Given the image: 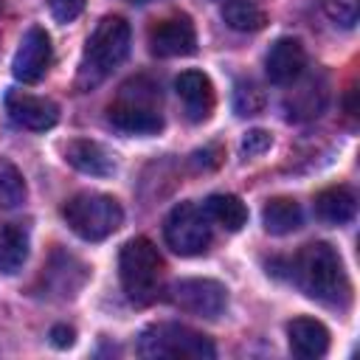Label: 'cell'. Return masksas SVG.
I'll list each match as a JSON object with an SVG mask.
<instances>
[{
	"label": "cell",
	"instance_id": "1",
	"mask_svg": "<svg viewBox=\"0 0 360 360\" xmlns=\"http://www.w3.org/2000/svg\"><path fill=\"white\" fill-rule=\"evenodd\" d=\"M290 278L298 290L326 307H346L352 298V284L343 270L340 253L329 242H309L290 259Z\"/></svg>",
	"mask_w": 360,
	"mask_h": 360
},
{
	"label": "cell",
	"instance_id": "2",
	"mask_svg": "<svg viewBox=\"0 0 360 360\" xmlns=\"http://www.w3.org/2000/svg\"><path fill=\"white\" fill-rule=\"evenodd\" d=\"M127 53H129V22L118 14L101 17L84 45L76 73V87L79 90L98 87L127 59Z\"/></svg>",
	"mask_w": 360,
	"mask_h": 360
},
{
	"label": "cell",
	"instance_id": "3",
	"mask_svg": "<svg viewBox=\"0 0 360 360\" xmlns=\"http://www.w3.org/2000/svg\"><path fill=\"white\" fill-rule=\"evenodd\" d=\"M107 118L115 129L129 135H155L163 129L160 90L149 79H132L121 87L118 98L110 104Z\"/></svg>",
	"mask_w": 360,
	"mask_h": 360
},
{
	"label": "cell",
	"instance_id": "4",
	"mask_svg": "<svg viewBox=\"0 0 360 360\" xmlns=\"http://www.w3.org/2000/svg\"><path fill=\"white\" fill-rule=\"evenodd\" d=\"M118 273L127 298L132 304H149L158 298L163 284V259L146 236H135L121 248Z\"/></svg>",
	"mask_w": 360,
	"mask_h": 360
},
{
	"label": "cell",
	"instance_id": "5",
	"mask_svg": "<svg viewBox=\"0 0 360 360\" xmlns=\"http://www.w3.org/2000/svg\"><path fill=\"white\" fill-rule=\"evenodd\" d=\"M68 228L84 242H101L112 236L124 222V208L115 197L101 191H79L62 205Z\"/></svg>",
	"mask_w": 360,
	"mask_h": 360
},
{
	"label": "cell",
	"instance_id": "6",
	"mask_svg": "<svg viewBox=\"0 0 360 360\" xmlns=\"http://www.w3.org/2000/svg\"><path fill=\"white\" fill-rule=\"evenodd\" d=\"M138 352L143 357H191V360H211L217 354L214 343L183 323H152L138 338Z\"/></svg>",
	"mask_w": 360,
	"mask_h": 360
},
{
	"label": "cell",
	"instance_id": "7",
	"mask_svg": "<svg viewBox=\"0 0 360 360\" xmlns=\"http://www.w3.org/2000/svg\"><path fill=\"white\" fill-rule=\"evenodd\" d=\"M166 245L180 256L205 253L211 245V219L194 202H177L163 222Z\"/></svg>",
	"mask_w": 360,
	"mask_h": 360
},
{
	"label": "cell",
	"instance_id": "8",
	"mask_svg": "<svg viewBox=\"0 0 360 360\" xmlns=\"http://www.w3.org/2000/svg\"><path fill=\"white\" fill-rule=\"evenodd\" d=\"M169 298L174 307L197 318H219L228 304V290L214 278H180L172 284Z\"/></svg>",
	"mask_w": 360,
	"mask_h": 360
},
{
	"label": "cell",
	"instance_id": "9",
	"mask_svg": "<svg viewBox=\"0 0 360 360\" xmlns=\"http://www.w3.org/2000/svg\"><path fill=\"white\" fill-rule=\"evenodd\" d=\"M51 56H53V48H51L48 31L39 25H31L25 31V37L20 39V48L11 62V73L22 84H37L51 68Z\"/></svg>",
	"mask_w": 360,
	"mask_h": 360
},
{
	"label": "cell",
	"instance_id": "10",
	"mask_svg": "<svg viewBox=\"0 0 360 360\" xmlns=\"http://www.w3.org/2000/svg\"><path fill=\"white\" fill-rule=\"evenodd\" d=\"M149 48L155 56L172 59V56H188L197 51V31L188 14H174L152 25L149 31Z\"/></svg>",
	"mask_w": 360,
	"mask_h": 360
},
{
	"label": "cell",
	"instance_id": "11",
	"mask_svg": "<svg viewBox=\"0 0 360 360\" xmlns=\"http://www.w3.org/2000/svg\"><path fill=\"white\" fill-rule=\"evenodd\" d=\"M6 110L17 127L31 129V132H45V129L56 127V121H59V107L51 98L31 96L22 90L6 93Z\"/></svg>",
	"mask_w": 360,
	"mask_h": 360
},
{
	"label": "cell",
	"instance_id": "12",
	"mask_svg": "<svg viewBox=\"0 0 360 360\" xmlns=\"http://www.w3.org/2000/svg\"><path fill=\"white\" fill-rule=\"evenodd\" d=\"M264 70L273 84H292L307 70V51L301 45V39H295V37L276 39L264 56Z\"/></svg>",
	"mask_w": 360,
	"mask_h": 360
},
{
	"label": "cell",
	"instance_id": "13",
	"mask_svg": "<svg viewBox=\"0 0 360 360\" xmlns=\"http://www.w3.org/2000/svg\"><path fill=\"white\" fill-rule=\"evenodd\" d=\"M304 73L290 84L292 90L284 98V110H287L290 121H309V118L321 115L326 107V98H329L323 76H304Z\"/></svg>",
	"mask_w": 360,
	"mask_h": 360
},
{
	"label": "cell",
	"instance_id": "14",
	"mask_svg": "<svg viewBox=\"0 0 360 360\" xmlns=\"http://www.w3.org/2000/svg\"><path fill=\"white\" fill-rule=\"evenodd\" d=\"M174 90H177V96H180V101L186 107L188 121L200 124V121H205L211 115L217 98H214V84L202 70H183L174 79Z\"/></svg>",
	"mask_w": 360,
	"mask_h": 360
},
{
	"label": "cell",
	"instance_id": "15",
	"mask_svg": "<svg viewBox=\"0 0 360 360\" xmlns=\"http://www.w3.org/2000/svg\"><path fill=\"white\" fill-rule=\"evenodd\" d=\"M290 352L304 360L323 357L329 352V329L315 318H292L287 326Z\"/></svg>",
	"mask_w": 360,
	"mask_h": 360
},
{
	"label": "cell",
	"instance_id": "16",
	"mask_svg": "<svg viewBox=\"0 0 360 360\" xmlns=\"http://www.w3.org/2000/svg\"><path fill=\"white\" fill-rule=\"evenodd\" d=\"M65 160H68L73 169H79V172H84V174H93V177H110V174L115 172L112 155H110L101 143L84 141V138H76V141H70V143L65 146Z\"/></svg>",
	"mask_w": 360,
	"mask_h": 360
},
{
	"label": "cell",
	"instance_id": "17",
	"mask_svg": "<svg viewBox=\"0 0 360 360\" xmlns=\"http://www.w3.org/2000/svg\"><path fill=\"white\" fill-rule=\"evenodd\" d=\"M357 200L349 186H329L315 194V214L329 225H346L354 219Z\"/></svg>",
	"mask_w": 360,
	"mask_h": 360
},
{
	"label": "cell",
	"instance_id": "18",
	"mask_svg": "<svg viewBox=\"0 0 360 360\" xmlns=\"http://www.w3.org/2000/svg\"><path fill=\"white\" fill-rule=\"evenodd\" d=\"M28 259V231L20 222H0V273H17Z\"/></svg>",
	"mask_w": 360,
	"mask_h": 360
},
{
	"label": "cell",
	"instance_id": "19",
	"mask_svg": "<svg viewBox=\"0 0 360 360\" xmlns=\"http://www.w3.org/2000/svg\"><path fill=\"white\" fill-rule=\"evenodd\" d=\"M262 225L273 236L292 233L301 225V205L292 197H273L262 208Z\"/></svg>",
	"mask_w": 360,
	"mask_h": 360
},
{
	"label": "cell",
	"instance_id": "20",
	"mask_svg": "<svg viewBox=\"0 0 360 360\" xmlns=\"http://www.w3.org/2000/svg\"><path fill=\"white\" fill-rule=\"evenodd\" d=\"M202 211L211 222L222 225L225 231H242L248 222V205L236 194H211L202 202Z\"/></svg>",
	"mask_w": 360,
	"mask_h": 360
},
{
	"label": "cell",
	"instance_id": "21",
	"mask_svg": "<svg viewBox=\"0 0 360 360\" xmlns=\"http://www.w3.org/2000/svg\"><path fill=\"white\" fill-rule=\"evenodd\" d=\"M222 20L242 34H253L262 31L267 22V14L262 6H256L253 0H222Z\"/></svg>",
	"mask_w": 360,
	"mask_h": 360
},
{
	"label": "cell",
	"instance_id": "22",
	"mask_svg": "<svg viewBox=\"0 0 360 360\" xmlns=\"http://www.w3.org/2000/svg\"><path fill=\"white\" fill-rule=\"evenodd\" d=\"M25 180L20 174V169L8 160L0 158V205L3 208H17L25 202Z\"/></svg>",
	"mask_w": 360,
	"mask_h": 360
},
{
	"label": "cell",
	"instance_id": "23",
	"mask_svg": "<svg viewBox=\"0 0 360 360\" xmlns=\"http://www.w3.org/2000/svg\"><path fill=\"white\" fill-rule=\"evenodd\" d=\"M262 107H264V93L259 90V84L250 82V79L236 82V87H233V110H236V115H256V112H262Z\"/></svg>",
	"mask_w": 360,
	"mask_h": 360
},
{
	"label": "cell",
	"instance_id": "24",
	"mask_svg": "<svg viewBox=\"0 0 360 360\" xmlns=\"http://www.w3.org/2000/svg\"><path fill=\"white\" fill-rule=\"evenodd\" d=\"M321 6L329 14V20L343 25V28H352L357 22V14H360V3L357 0H321Z\"/></svg>",
	"mask_w": 360,
	"mask_h": 360
},
{
	"label": "cell",
	"instance_id": "25",
	"mask_svg": "<svg viewBox=\"0 0 360 360\" xmlns=\"http://www.w3.org/2000/svg\"><path fill=\"white\" fill-rule=\"evenodd\" d=\"M270 143H273V138H270L267 129H250V132L242 138V155H245V158H256V155L267 152Z\"/></svg>",
	"mask_w": 360,
	"mask_h": 360
},
{
	"label": "cell",
	"instance_id": "26",
	"mask_svg": "<svg viewBox=\"0 0 360 360\" xmlns=\"http://www.w3.org/2000/svg\"><path fill=\"white\" fill-rule=\"evenodd\" d=\"M48 8L56 22H73L82 14L84 0H48Z\"/></svg>",
	"mask_w": 360,
	"mask_h": 360
},
{
	"label": "cell",
	"instance_id": "27",
	"mask_svg": "<svg viewBox=\"0 0 360 360\" xmlns=\"http://www.w3.org/2000/svg\"><path fill=\"white\" fill-rule=\"evenodd\" d=\"M51 343H53L56 349L70 346V343H73V329H70V326H65V323L53 326V329H51Z\"/></svg>",
	"mask_w": 360,
	"mask_h": 360
},
{
	"label": "cell",
	"instance_id": "28",
	"mask_svg": "<svg viewBox=\"0 0 360 360\" xmlns=\"http://www.w3.org/2000/svg\"><path fill=\"white\" fill-rule=\"evenodd\" d=\"M129 3H149V0H129Z\"/></svg>",
	"mask_w": 360,
	"mask_h": 360
}]
</instances>
